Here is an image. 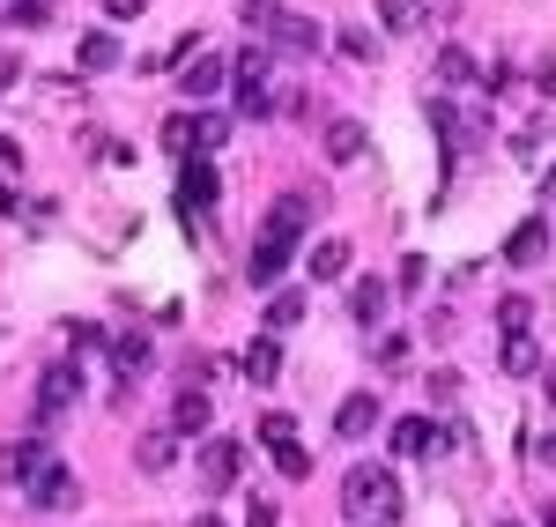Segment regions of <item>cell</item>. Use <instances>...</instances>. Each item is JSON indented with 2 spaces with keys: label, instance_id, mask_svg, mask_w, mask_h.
Here are the masks:
<instances>
[{
  "label": "cell",
  "instance_id": "42",
  "mask_svg": "<svg viewBox=\"0 0 556 527\" xmlns=\"http://www.w3.org/2000/svg\"><path fill=\"white\" fill-rule=\"evenodd\" d=\"M15 209H23V201H15V186L0 178V216H15Z\"/></svg>",
  "mask_w": 556,
  "mask_h": 527
},
{
  "label": "cell",
  "instance_id": "18",
  "mask_svg": "<svg viewBox=\"0 0 556 527\" xmlns=\"http://www.w3.org/2000/svg\"><path fill=\"white\" fill-rule=\"evenodd\" d=\"M156 141H164V149H172L178 164H186V156H193V149H201V120H193V112H172V120H164V134H156Z\"/></svg>",
  "mask_w": 556,
  "mask_h": 527
},
{
  "label": "cell",
  "instance_id": "1",
  "mask_svg": "<svg viewBox=\"0 0 556 527\" xmlns=\"http://www.w3.org/2000/svg\"><path fill=\"white\" fill-rule=\"evenodd\" d=\"M342 513L356 527H393V520H401V484H393V468L356 461V468L342 476Z\"/></svg>",
  "mask_w": 556,
  "mask_h": 527
},
{
  "label": "cell",
  "instance_id": "3",
  "mask_svg": "<svg viewBox=\"0 0 556 527\" xmlns=\"http://www.w3.org/2000/svg\"><path fill=\"white\" fill-rule=\"evenodd\" d=\"M45 461H52V453H45V439H15V446H0V484H38L45 476Z\"/></svg>",
  "mask_w": 556,
  "mask_h": 527
},
{
  "label": "cell",
  "instance_id": "41",
  "mask_svg": "<svg viewBox=\"0 0 556 527\" xmlns=\"http://www.w3.org/2000/svg\"><path fill=\"white\" fill-rule=\"evenodd\" d=\"M245 527H275V505H267V498H260L253 513H245Z\"/></svg>",
  "mask_w": 556,
  "mask_h": 527
},
{
  "label": "cell",
  "instance_id": "33",
  "mask_svg": "<svg viewBox=\"0 0 556 527\" xmlns=\"http://www.w3.org/2000/svg\"><path fill=\"white\" fill-rule=\"evenodd\" d=\"M238 112H245V120H267V112H275V89H238Z\"/></svg>",
  "mask_w": 556,
  "mask_h": 527
},
{
  "label": "cell",
  "instance_id": "6",
  "mask_svg": "<svg viewBox=\"0 0 556 527\" xmlns=\"http://www.w3.org/2000/svg\"><path fill=\"white\" fill-rule=\"evenodd\" d=\"M30 498H38L45 513H67V505L83 498V484H75V468H60V461H45V476L30 484Z\"/></svg>",
  "mask_w": 556,
  "mask_h": 527
},
{
  "label": "cell",
  "instance_id": "19",
  "mask_svg": "<svg viewBox=\"0 0 556 527\" xmlns=\"http://www.w3.org/2000/svg\"><path fill=\"white\" fill-rule=\"evenodd\" d=\"M275 372H282V350H275V335H260L253 350H245V379H253V387H267Z\"/></svg>",
  "mask_w": 556,
  "mask_h": 527
},
{
  "label": "cell",
  "instance_id": "8",
  "mask_svg": "<svg viewBox=\"0 0 556 527\" xmlns=\"http://www.w3.org/2000/svg\"><path fill=\"white\" fill-rule=\"evenodd\" d=\"M149 364H156L149 335H112V372H119V387H134V379H141Z\"/></svg>",
  "mask_w": 556,
  "mask_h": 527
},
{
  "label": "cell",
  "instance_id": "31",
  "mask_svg": "<svg viewBox=\"0 0 556 527\" xmlns=\"http://www.w3.org/2000/svg\"><path fill=\"white\" fill-rule=\"evenodd\" d=\"M193 120H201V149H223L230 141V120L223 112H193Z\"/></svg>",
  "mask_w": 556,
  "mask_h": 527
},
{
  "label": "cell",
  "instance_id": "21",
  "mask_svg": "<svg viewBox=\"0 0 556 527\" xmlns=\"http://www.w3.org/2000/svg\"><path fill=\"white\" fill-rule=\"evenodd\" d=\"M275 45H282V52H312V45H319V23H304V15H282V23H275Z\"/></svg>",
  "mask_w": 556,
  "mask_h": 527
},
{
  "label": "cell",
  "instance_id": "30",
  "mask_svg": "<svg viewBox=\"0 0 556 527\" xmlns=\"http://www.w3.org/2000/svg\"><path fill=\"white\" fill-rule=\"evenodd\" d=\"M238 8H245L253 30H275V23H282V0H238Z\"/></svg>",
  "mask_w": 556,
  "mask_h": 527
},
{
  "label": "cell",
  "instance_id": "5",
  "mask_svg": "<svg viewBox=\"0 0 556 527\" xmlns=\"http://www.w3.org/2000/svg\"><path fill=\"white\" fill-rule=\"evenodd\" d=\"M282 275H290V238H267V230H260V246H253V267H245V283H253V290H275Z\"/></svg>",
  "mask_w": 556,
  "mask_h": 527
},
{
  "label": "cell",
  "instance_id": "23",
  "mask_svg": "<svg viewBox=\"0 0 556 527\" xmlns=\"http://www.w3.org/2000/svg\"><path fill=\"white\" fill-rule=\"evenodd\" d=\"M386 30H424V0H379Z\"/></svg>",
  "mask_w": 556,
  "mask_h": 527
},
{
  "label": "cell",
  "instance_id": "11",
  "mask_svg": "<svg viewBox=\"0 0 556 527\" xmlns=\"http://www.w3.org/2000/svg\"><path fill=\"white\" fill-rule=\"evenodd\" d=\"M542 253H549V223H542V216H534V223H519L513 238H505V261H513V267H534Z\"/></svg>",
  "mask_w": 556,
  "mask_h": 527
},
{
  "label": "cell",
  "instance_id": "46",
  "mask_svg": "<svg viewBox=\"0 0 556 527\" xmlns=\"http://www.w3.org/2000/svg\"><path fill=\"white\" fill-rule=\"evenodd\" d=\"M497 527H519V520H497Z\"/></svg>",
  "mask_w": 556,
  "mask_h": 527
},
{
  "label": "cell",
  "instance_id": "38",
  "mask_svg": "<svg viewBox=\"0 0 556 527\" xmlns=\"http://www.w3.org/2000/svg\"><path fill=\"white\" fill-rule=\"evenodd\" d=\"M52 15V0H15V23H45Z\"/></svg>",
  "mask_w": 556,
  "mask_h": 527
},
{
  "label": "cell",
  "instance_id": "2",
  "mask_svg": "<svg viewBox=\"0 0 556 527\" xmlns=\"http://www.w3.org/2000/svg\"><path fill=\"white\" fill-rule=\"evenodd\" d=\"M238 468H245V446L238 439H208L201 446V490H230Z\"/></svg>",
  "mask_w": 556,
  "mask_h": 527
},
{
  "label": "cell",
  "instance_id": "40",
  "mask_svg": "<svg viewBox=\"0 0 556 527\" xmlns=\"http://www.w3.org/2000/svg\"><path fill=\"white\" fill-rule=\"evenodd\" d=\"M104 15H112V23H127V15H141V0H104Z\"/></svg>",
  "mask_w": 556,
  "mask_h": 527
},
{
  "label": "cell",
  "instance_id": "29",
  "mask_svg": "<svg viewBox=\"0 0 556 527\" xmlns=\"http://www.w3.org/2000/svg\"><path fill=\"white\" fill-rule=\"evenodd\" d=\"M260 439H267V446H290V439H298V416L267 409V416H260Z\"/></svg>",
  "mask_w": 556,
  "mask_h": 527
},
{
  "label": "cell",
  "instance_id": "17",
  "mask_svg": "<svg viewBox=\"0 0 556 527\" xmlns=\"http://www.w3.org/2000/svg\"><path fill=\"white\" fill-rule=\"evenodd\" d=\"M75 60H83V75H104V67H119V38H112V30H89V38L75 45Z\"/></svg>",
  "mask_w": 556,
  "mask_h": 527
},
{
  "label": "cell",
  "instance_id": "25",
  "mask_svg": "<svg viewBox=\"0 0 556 527\" xmlns=\"http://www.w3.org/2000/svg\"><path fill=\"white\" fill-rule=\"evenodd\" d=\"M386 312V283H356L349 290V319H379Z\"/></svg>",
  "mask_w": 556,
  "mask_h": 527
},
{
  "label": "cell",
  "instance_id": "26",
  "mask_svg": "<svg viewBox=\"0 0 556 527\" xmlns=\"http://www.w3.org/2000/svg\"><path fill=\"white\" fill-rule=\"evenodd\" d=\"M298 319H304L298 290H275V298H267V327H298Z\"/></svg>",
  "mask_w": 556,
  "mask_h": 527
},
{
  "label": "cell",
  "instance_id": "36",
  "mask_svg": "<svg viewBox=\"0 0 556 527\" xmlns=\"http://www.w3.org/2000/svg\"><path fill=\"white\" fill-rule=\"evenodd\" d=\"M424 120H430L438 134H453V104H445V97H430V104H424Z\"/></svg>",
  "mask_w": 556,
  "mask_h": 527
},
{
  "label": "cell",
  "instance_id": "4",
  "mask_svg": "<svg viewBox=\"0 0 556 527\" xmlns=\"http://www.w3.org/2000/svg\"><path fill=\"white\" fill-rule=\"evenodd\" d=\"M215 193H223V178H215V164H178V209L186 216H201V209H215Z\"/></svg>",
  "mask_w": 556,
  "mask_h": 527
},
{
  "label": "cell",
  "instance_id": "27",
  "mask_svg": "<svg viewBox=\"0 0 556 527\" xmlns=\"http://www.w3.org/2000/svg\"><path fill=\"white\" fill-rule=\"evenodd\" d=\"M134 453H141V468H149V476H156V468H172V431H149Z\"/></svg>",
  "mask_w": 556,
  "mask_h": 527
},
{
  "label": "cell",
  "instance_id": "32",
  "mask_svg": "<svg viewBox=\"0 0 556 527\" xmlns=\"http://www.w3.org/2000/svg\"><path fill=\"white\" fill-rule=\"evenodd\" d=\"M497 319H505V335H527V319H534V305H527V298H505V305H497Z\"/></svg>",
  "mask_w": 556,
  "mask_h": 527
},
{
  "label": "cell",
  "instance_id": "13",
  "mask_svg": "<svg viewBox=\"0 0 556 527\" xmlns=\"http://www.w3.org/2000/svg\"><path fill=\"white\" fill-rule=\"evenodd\" d=\"M371 149V134L356 127V120H327V164H356Z\"/></svg>",
  "mask_w": 556,
  "mask_h": 527
},
{
  "label": "cell",
  "instance_id": "37",
  "mask_svg": "<svg viewBox=\"0 0 556 527\" xmlns=\"http://www.w3.org/2000/svg\"><path fill=\"white\" fill-rule=\"evenodd\" d=\"M15 83H23V60H15V52H0V97H8Z\"/></svg>",
  "mask_w": 556,
  "mask_h": 527
},
{
  "label": "cell",
  "instance_id": "24",
  "mask_svg": "<svg viewBox=\"0 0 556 527\" xmlns=\"http://www.w3.org/2000/svg\"><path fill=\"white\" fill-rule=\"evenodd\" d=\"M534 364H542V350H534V335H505V372H513V379H527Z\"/></svg>",
  "mask_w": 556,
  "mask_h": 527
},
{
  "label": "cell",
  "instance_id": "43",
  "mask_svg": "<svg viewBox=\"0 0 556 527\" xmlns=\"http://www.w3.org/2000/svg\"><path fill=\"white\" fill-rule=\"evenodd\" d=\"M15 156H23V149H15V141H8V134H0V172H8V164H15Z\"/></svg>",
  "mask_w": 556,
  "mask_h": 527
},
{
  "label": "cell",
  "instance_id": "34",
  "mask_svg": "<svg viewBox=\"0 0 556 527\" xmlns=\"http://www.w3.org/2000/svg\"><path fill=\"white\" fill-rule=\"evenodd\" d=\"M89 350H112V335H104V327H89V319H83V327H75V356H89Z\"/></svg>",
  "mask_w": 556,
  "mask_h": 527
},
{
  "label": "cell",
  "instance_id": "16",
  "mask_svg": "<svg viewBox=\"0 0 556 527\" xmlns=\"http://www.w3.org/2000/svg\"><path fill=\"white\" fill-rule=\"evenodd\" d=\"M208 394L201 387H178V401H172V431H208Z\"/></svg>",
  "mask_w": 556,
  "mask_h": 527
},
{
  "label": "cell",
  "instance_id": "22",
  "mask_svg": "<svg viewBox=\"0 0 556 527\" xmlns=\"http://www.w3.org/2000/svg\"><path fill=\"white\" fill-rule=\"evenodd\" d=\"M438 83H445V89H468L475 83V60L460 52V45H445V52H438Z\"/></svg>",
  "mask_w": 556,
  "mask_h": 527
},
{
  "label": "cell",
  "instance_id": "35",
  "mask_svg": "<svg viewBox=\"0 0 556 527\" xmlns=\"http://www.w3.org/2000/svg\"><path fill=\"white\" fill-rule=\"evenodd\" d=\"M349 52V60H371V52H379V45H371V30H342V38H334Z\"/></svg>",
  "mask_w": 556,
  "mask_h": 527
},
{
  "label": "cell",
  "instance_id": "28",
  "mask_svg": "<svg viewBox=\"0 0 556 527\" xmlns=\"http://www.w3.org/2000/svg\"><path fill=\"white\" fill-rule=\"evenodd\" d=\"M275 468H282L290 484H304V476H312V453H304V446L290 439V446H275Z\"/></svg>",
  "mask_w": 556,
  "mask_h": 527
},
{
  "label": "cell",
  "instance_id": "9",
  "mask_svg": "<svg viewBox=\"0 0 556 527\" xmlns=\"http://www.w3.org/2000/svg\"><path fill=\"white\" fill-rule=\"evenodd\" d=\"M304 275H312V283H342L349 275V238H319V246L304 253Z\"/></svg>",
  "mask_w": 556,
  "mask_h": 527
},
{
  "label": "cell",
  "instance_id": "7",
  "mask_svg": "<svg viewBox=\"0 0 556 527\" xmlns=\"http://www.w3.org/2000/svg\"><path fill=\"white\" fill-rule=\"evenodd\" d=\"M75 394H83V372H75V364H45V379H38V409L45 416H60Z\"/></svg>",
  "mask_w": 556,
  "mask_h": 527
},
{
  "label": "cell",
  "instance_id": "12",
  "mask_svg": "<svg viewBox=\"0 0 556 527\" xmlns=\"http://www.w3.org/2000/svg\"><path fill=\"white\" fill-rule=\"evenodd\" d=\"M334 431H342V439H364V431H379V394H349L342 409H334Z\"/></svg>",
  "mask_w": 556,
  "mask_h": 527
},
{
  "label": "cell",
  "instance_id": "39",
  "mask_svg": "<svg viewBox=\"0 0 556 527\" xmlns=\"http://www.w3.org/2000/svg\"><path fill=\"white\" fill-rule=\"evenodd\" d=\"M534 89H542V97H556V52L542 60V67H534Z\"/></svg>",
  "mask_w": 556,
  "mask_h": 527
},
{
  "label": "cell",
  "instance_id": "44",
  "mask_svg": "<svg viewBox=\"0 0 556 527\" xmlns=\"http://www.w3.org/2000/svg\"><path fill=\"white\" fill-rule=\"evenodd\" d=\"M542 527H556V505H549V513H542Z\"/></svg>",
  "mask_w": 556,
  "mask_h": 527
},
{
  "label": "cell",
  "instance_id": "14",
  "mask_svg": "<svg viewBox=\"0 0 556 527\" xmlns=\"http://www.w3.org/2000/svg\"><path fill=\"white\" fill-rule=\"evenodd\" d=\"M393 453H408V461L438 453V424H430V416H401V424H393Z\"/></svg>",
  "mask_w": 556,
  "mask_h": 527
},
{
  "label": "cell",
  "instance_id": "15",
  "mask_svg": "<svg viewBox=\"0 0 556 527\" xmlns=\"http://www.w3.org/2000/svg\"><path fill=\"white\" fill-rule=\"evenodd\" d=\"M223 75H230V67H223L215 52H201V60H186V75H178V89H186V97H215V89H223Z\"/></svg>",
  "mask_w": 556,
  "mask_h": 527
},
{
  "label": "cell",
  "instance_id": "45",
  "mask_svg": "<svg viewBox=\"0 0 556 527\" xmlns=\"http://www.w3.org/2000/svg\"><path fill=\"white\" fill-rule=\"evenodd\" d=\"M193 527H223V520H208V513H201V520H193Z\"/></svg>",
  "mask_w": 556,
  "mask_h": 527
},
{
  "label": "cell",
  "instance_id": "20",
  "mask_svg": "<svg viewBox=\"0 0 556 527\" xmlns=\"http://www.w3.org/2000/svg\"><path fill=\"white\" fill-rule=\"evenodd\" d=\"M230 75H238V89H267V45H245L230 60Z\"/></svg>",
  "mask_w": 556,
  "mask_h": 527
},
{
  "label": "cell",
  "instance_id": "10",
  "mask_svg": "<svg viewBox=\"0 0 556 527\" xmlns=\"http://www.w3.org/2000/svg\"><path fill=\"white\" fill-rule=\"evenodd\" d=\"M304 223H312V201H304V193H282V201L267 209V238H290V246H298Z\"/></svg>",
  "mask_w": 556,
  "mask_h": 527
}]
</instances>
